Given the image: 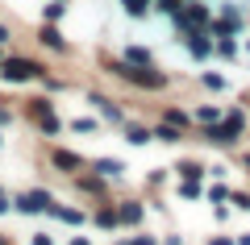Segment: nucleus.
<instances>
[{"instance_id": "5701e85b", "label": "nucleus", "mask_w": 250, "mask_h": 245, "mask_svg": "<svg viewBox=\"0 0 250 245\" xmlns=\"http://www.w3.org/2000/svg\"><path fill=\"white\" fill-rule=\"evenodd\" d=\"M134 245H154V241H150V237H138V241H134Z\"/></svg>"}, {"instance_id": "20e7f679", "label": "nucleus", "mask_w": 250, "mask_h": 245, "mask_svg": "<svg viewBox=\"0 0 250 245\" xmlns=\"http://www.w3.org/2000/svg\"><path fill=\"white\" fill-rule=\"evenodd\" d=\"M50 162H54L59 170H80V158H75V154H67V150H54V154H50Z\"/></svg>"}, {"instance_id": "6ab92c4d", "label": "nucleus", "mask_w": 250, "mask_h": 245, "mask_svg": "<svg viewBox=\"0 0 250 245\" xmlns=\"http://www.w3.org/2000/svg\"><path fill=\"white\" fill-rule=\"evenodd\" d=\"M62 17V4H46V21H59Z\"/></svg>"}, {"instance_id": "6e6552de", "label": "nucleus", "mask_w": 250, "mask_h": 245, "mask_svg": "<svg viewBox=\"0 0 250 245\" xmlns=\"http://www.w3.org/2000/svg\"><path fill=\"white\" fill-rule=\"evenodd\" d=\"M121 220L125 225H138L142 220V204H121Z\"/></svg>"}, {"instance_id": "0eeeda50", "label": "nucleus", "mask_w": 250, "mask_h": 245, "mask_svg": "<svg viewBox=\"0 0 250 245\" xmlns=\"http://www.w3.org/2000/svg\"><path fill=\"white\" fill-rule=\"evenodd\" d=\"M42 42L50 46V50H62V34H59L54 25H42Z\"/></svg>"}, {"instance_id": "7ed1b4c3", "label": "nucleus", "mask_w": 250, "mask_h": 245, "mask_svg": "<svg viewBox=\"0 0 250 245\" xmlns=\"http://www.w3.org/2000/svg\"><path fill=\"white\" fill-rule=\"evenodd\" d=\"M17 208L21 212H50L54 200H50V191H29V195H21V200H17Z\"/></svg>"}, {"instance_id": "4468645a", "label": "nucleus", "mask_w": 250, "mask_h": 245, "mask_svg": "<svg viewBox=\"0 0 250 245\" xmlns=\"http://www.w3.org/2000/svg\"><path fill=\"white\" fill-rule=\"evenodd\" d=\"M154 137H163V141H179V129H175V125H159V133H154Z\"/></svg>"}, {"instance_id": "f257e3e1", "label": "nucleus", "mask_w": 250, "mask_h": 245, "mask_svg": "<svg viewBox=\"0 0 250 245\" xmlns=\"http://www.w3.org/2000/svg\"><path fill=\"white\" fill-rule=\"evenodd\" d=\"M113 71L121 79H129V83H142V88H163L159 71H146V67H138V62H134V67H129V62H113Z\"/></svg>"}, {"instance_id": "b1692460", "label": "nucleus", "mask_w": 250, "mask_h": 245, "mask_svg": "<svg viewBox=\"0 0 250 245\" xmlns=\"http://www.w3.org/2000/svg\"><path fill=\"white\" fill-rule=\"evenodd\" d=\"M0 42H9V29H4V25H0Z\"/></svg>"}, {"instance_id": "ddd939ff", "label": "nucleus", "mask_w": 250, "mask_h": 245, "mask_svg": "<svg viewBox=\"0 0 250 245\" xmlns=\"http://www.w3.org/2000/svg\"><path fill=\"white\" fill-rule=\"evenodd\" d=\"M125 58H129V62H138V67H146V62H150V54H146V50H142V46H134V50L125 54Z\"/></svg>"}, {"instance_id": "393cba45", "label": "nucleus", "mask_w": 250, "mask_h": 245, "mask_svg": "<svg viewBox=\"0 0 250 245\" xmlns=\"http://www.w3.org/2000/svg\"><path fill=\"white\" fill-rule=\"evenodd\" d=\"M0 125H9V113H4V108H0Z\"/></svg>"}, {"instance_id": "9b49d317", "label": "nucleus", "mask_w": 250, "mask_h": 245, "mask_svg": "<svg viewBox=\"0 0 250 245\" xmlns=\"http://www.w3.org/2000/svg\"><path fill=\"white\" fill-rule=\"evenodd\" d=\"M92 104H100V113H104L108 121H121V113H117V108L108 104V100H100V96H92Z\"/></svg>"}, {"instance_id": "4be33fe9", "label": "nucleus", "mask_w": 250, "mask_h": 245, "mask_svg": "<svg viewBox=\"0 0 250 245\" xmlns=\"http://www.w3.org/2000/svg\"><path fill=\"white\" fill-rule=\"evenodd\" d=\"M4 212H9V200H4V195H0V216H4Z\"/></svg>"}, {"instance_id": "bb28decb", "label": "nucleus", "mask_w": 250, "mask_h": 245, "mask_svg": "<svg viewBox=\"0 0 250 245\" xmlns=\"http://www.w3.org/2000/svg\"><path fill=\"white\" fill-rule=\"evenodd\" d=\"M246 167H250V158H246Z\"/></svg>"}, {"instance_id": "412c9836", "label": "nucleus", "mask_w": 250, "mask_h": 245, "mask_svg": "<svg viewBox=\"0 0 250 245\" xmlns=\"http://www.w3.org/2000/svg\"><path fill=\"white\" fill-rule=\"evenodd\" d=\"M208 245H233V241H229V237H217V241H208Z\"/></svg>"}, {"instance_id": "f8f14e48", "label": "nucleus", "mask_w": 250, "mask_h": 245, "mask_svg": "<svg viewBox=\"0 0 250 245\" xmlns=\"http://www.w3.org/2000/svg\"><path fill=\"white\" fill-rule=\"evenodd\" d=\"M117 220H121V212H108V208H104V212H96V225H104V228H113Z\"/></svg>"}, {"instance_id": "f03ea898", "label": "nucleus", "mask_w": 250, "mask_h": 245, "mask_svg": "<svg viewBox=\"0 0 250 245\" xmlns=\"http://www.w3.org/2000/svg\"><path fill=\"white\" fill-rule=\"evenodd\" d=\"M0 71H4V79H9V83H25V79L42 75V67H38V62H29V58H9Z\"/></svg>"}, {"instance_id": "f3484780", "label": "nucleus", "mask_w": 250, "mask_h": 245, "mask_svg": "<svg viewBox=\"0 0 250 245\" xmlns=\"http://www.w3.org/2000/svg\"><path fill=\"white\" fill-rule=\"evenodd\" d=\"M179 170H184V179H196V183H200V167H196V162H184Z\"/></svg>"}, {"instance_id": "2eb2a0df", "label": "nucleus", "mask_w": 250, "mask_h": 245, "mask_svg": "<svg viewBox=\"0 0 250 245\" xmlns=\"http://www.w3.org/2000/svg\"><path fill=\"white\" fill-rule=\"evenodd\" d=\"M225 129L238 137V133H242V113H229V116H225Z\"/></svg>"}, {"instance_id": "a878e982", "label": "nucleus", "mask_w": 250, "mask_h": 245, "mask_svg": "<svg viewBox=\"0 0 250 245\" xmlns=\"http://www.w3.org/2000/svg\"><path fill=\"white\" fill-rule=\"evenodd\" d=\"M71 245H88V241H83V237H75V241H71Z\"/></svg>"}, {"instance_id": "a211bd4d", "label": "nucleus", "mask_w": 250, "mask_h": 245, "mask_svg": "<svg viewBox=\"0 0 250 245\" xmlns=\"http://www.w3.org/2000/svg\"><path fill=\"white\" fill-rule=\"evenodd\" d=\"M159 9H163V13H171V17H175V13H179V0H159Z\"/></svg>"}, {"instance_id": "aec40b11", "label": "nucleus", "mask_w": 250, "mask_h": 245, "mask_svg": "<svg viewBox=\"0 0 250 245\" xmlns=\"http://www.w3.org/2000/svg\"><path fill=\"white\" fill-rule=\"evenodd\" d=\"M34 245H54V241H50V237L42 233V237H34Z\"/></svg>"}, {"instance_id": "39448f33", "label": "nucleus", "mask_w": 250, "mask_h": 245, "mask_svg": "<svg viewBox=\"0 0 250 245\" xmlns=\"http://www.w3.org/2000/svg\"><path fill=\"white\" fill-rule=\"evenodd\" d=\"M188 50L196 54V58H205V54L213 50V46H208V38H205V34H188Z\"/></svg>"}, {"instance_id": "423d86ee", "label": "nucleus", "mask_w": 250, "mask_h": 245, "mask_svg": "<svg viewBox=\"0 0 250 245\" xmlns=\"http://www.w3.org/2000/svg\"><path fill=\"white\" fill-rule=\"evenodd\" d=\"M121 162H117V158H100V162H96V175H104V179H117V175H121Z\"/></svg>"}, {"instance_id": "dca6fc26", "label": "nucleus", "mask_w": 250, "mask_h": 245, "mask_svg": "<svg viewBox=\"0 0 250 245\" xmlns=\"http://www.w3.org/2000/svg\"><path fill=\"white\" fill-rule=\"evenodd\" d=\"M129 141H134V146H146V141H150V133H146V129H129Z\"/></svg>"}, {"instance_id": "1a4fd4ad", "label": "nucleus", "mask_w": 250, "mask_h": 245, "mask_svg": "<svg viewBox=\"0 0 250 245\" xmlns=\"http://www.w3.org/2000/svg\"><path fill=\"white\" fill-rule=\"evenodd\" d=\"M121 4L129 17H146V9H150V0H121Z\"/></svg>"}, {"instance_id": "9d476101", "label": "nucleus", "mask_w": 250, "mask_h": 245, "mask_svg": "<svg viewBox=\"0 0 250 245\" xmlns=\"http://www.w3.org/2000/svg\"><path fill=\"white\" fill-rule=\"evenodd\" d=\"M50 212L59 220H67V225H80V220H83V212H75V208H50Z\"/></svg>"}]
</instances>
